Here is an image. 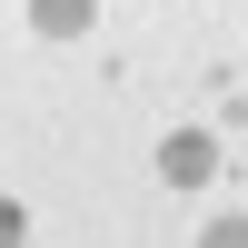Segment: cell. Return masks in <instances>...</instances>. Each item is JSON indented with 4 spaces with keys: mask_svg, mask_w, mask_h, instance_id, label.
I'll list each match as a JSON object with an SVG mask.
<instances>
[{
    "mask_svg": "<svg viewBox=\"0 0 248 248\" xmlns=\"http://www.w3.org/2000/svg\"><path fill=\"white\" fill-rule=\"evenodd\" d=\"M199 248H248V218H238V209H218L209 229H199Z\"/></svg>",
    "mask_w": 248,
    "mask_h": 248,
    "instance_id": "3957f363",
    "label": "cell"
},
{
    "mask_svg": "<svg viewBox=\"0 0 248 248\" xmlns=\"http://www.w3.org/2000/svg\"><path fill=\"white\" fill-rule=\"evenodd\" d=\"M30 30L40 40H79L90 30V0H30Z\"/></svg>",
    "mask_w": 248,
    "mask_h": 248,
    "instance_id": "7a4b0ae2",
    "label": "cell"
},
{
    "mask_svg": "<svg viewBox=\"0 0 248 248\" xmlns=\"http://www.w3.org/2000/svg\"><path fill=\"white\" fill-rule=\"evenodd\" d=\"M209 169H218V139L209 129H169L159 139V179H169V189H209Z\"/></svg>",
    "mask_w": 248,
    "mask_h": 248,
    "instance_id": "6da1fadb",
    "label": "cell"
},
{
    "mask_svg": "<svg viewBox=\"0 0 248 248\" xmlns=\"http://www.w3.org/2000/svg\"><path fill=\"white\" fill-rule=\"evenodd\" d=\"M30 238V218H20V199H0V248H20Z\"/></svg>",
    "mask_w": 248,
    "mask_h": 248,
    "instance_id": "277c9868",
    "label": "cell"
}]
</instances>
